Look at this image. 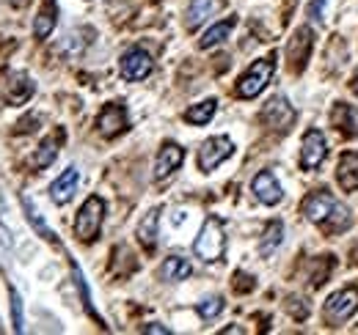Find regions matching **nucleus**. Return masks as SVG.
I'll return each mask as SVG.
<instances>
[{
    "instance_id": "20",
    "label": "nucleus",
    "mask_w": 358,
    "mask_h": 335,
    "mask_svg": "<svg viewBox=\"0 0 358 335\" xmlns=\"http://www.w3.org/2000/svg\"><path fill=\"white\" fill-rule=\"evenodd\" d=\"M190 272H193V267H190V261L182 258V255H169V258L163 261V267H160V278L169 281V283H179V281L190 278Z\"/></svg>"
},
{
    "instance_id": "32",
    "label": "nucleus",
    "mask_w": 358,
    "mask_h": 335,
    "mask_svg": "<svg viewBox=\"0 0 358 335\" xmlns=\"http://www.w3.org/2000/svg\"><path fill=\"white\" fill-rule=\"evenodd\" d=\"M353 88H356V94H358V77H356V83H353Z\"/></svg>"
},
{
    "instance_id": "21",
    "label": "nucleus",
    "mask_w": 358,
    "mask_h": 335,
    "mask_svg": "<svg viewBox=\"0 0 358 335\" xmlns=\"http://www.w3.org/2000/svg\"><path fill=\"white\" fill-rule=\"evenodd\" d=\"M218 113V99H204L199 105H190L185 110V121L193 126H204L213 121V116Z\"/></svg>"
},
{
    "instance_id": "29",
    "label": "nucleus",
    "mask_w": 358,
    "mask_h": 335,
    "mask_svg": "<svg viewBox=\"0 0 358 335\" xmlns=\"http://www.w3.org/2000/svg\"><path fill=\"white\" fill-rule=\"evenodd\" d=\"M325 3H328V0H312V3H309V17H312L314 22L322 20V14H325Z\"/></svg>"
},
{
    "instance_id": "4",
    "label": "nucleus",
    "mask_w": 358,
    "mask_h": 335,
    "mask_svg": "<svg viewBox=\"0 0 358 335\" xmlns=\"http://www.w3.org/2000/svg\"><path fill=\"white\" fill-rule=\"evenodd\" d=\"M231 154H234L231 137L215 135V137H210V140L201 143V149H199V168H201L204 173H210V170H215V168L221 165L224 160H229Z\"/></svg>"
},
{
    "instance_id": "5",
    "label": "nucleus",
    "mask_w": 358,
    "mask_h": 335,
    "mask_svg": "<svg viewBox=\"0 0 358 335\" xmlns=\"http://www.w3.org/2000/svg\"><path fill=\"white\" fill-rule=\"evenodd\" d=\"M152 69H155V61H152V55H149L146 50H141V47L127 50V52L122 55V64H119V72H122V77H124L127 83L146 80V77L152 75Z\"/></svg>"
},
{
    "instance_id": "30",
    "label": "nucleus",
    "mask_w": 358,
    "mask_h": 335,
    "mask_svg": "<svg viewBox=\"0 0 358 335\" xmlns=\"http://www.w3.org/2000/svg\"><path fill=\"white\" fill-rule=\"evenodd\" d=\"M143 333H155V335H169L171 330L169 327H163V325H146L143 327Z\"/></svg>"
},
{
    "instance_id": "12",
    "label": "nucleus",
    "mask_w": 358,
    "mask_h": 335,
    "mask_svg": "<svg viewBox=\"0 0 358 335\" xmlns=\"http://www.w3.org/2000/svg\"><path fill=\"white\" fill-rule=\"evenodd\" d=\"M78 184H80V170H78L75 165L66 168V170H64V173L50 184V198H52V204H58V207L69 204V201L75 198Z\"/></svg>"
},
{
    "instance_id": "6",
    "label": "nucleus",
    "mask_w": 358,
    "mask_h": 335,
    "mask_svg": "<svg viewBox=\"0 0 358 335\" xmlns=\"http://www.w3.org/2000/svg\"><path fill=\"white\" fill-rule=\"evenodd\" d=\"M358 311V289H342V292L331 294L325 302V319L331 325H342L348 322Z\"/></svg>"
},
{
    "instance_id": "28",
    "label": "nucleus",
    "mask_w": 358,
    "mask_h": 335,
    "mask_svg": "<svg viewBox=\"0 0 358 335\" xmlns=\"http://www.w3.org/2000/svg\"><path fill=\"white\" fill-rule=\"evenodd\" d=\"M11 313H14V330L22 333L25 330V316H22V297L11 292Z\"/></svg>"
},
{
    "instance_id": "25",
    "label": "nucleus",
    "mask_w": 358,
    "mask_h": 335,
    "mask_svg": "<svg viewBox=\"0 0 358 335\" xmlns=\"http://www.w3.org/2000/svg\"><path fill=\"white\" fill-rule=\"evenodd\" d=\"M22 209H25V214H28V223H31V225L45 237V239H55V234L47 228V223L42 220V214H39V209L34 207V201H31L28 195H22Z\"/></svg>"
},
{
    "instance_id": "8",
    "label": "nucleus",
    "mask_w": 358,
    "mask_h": 335,
    "mask_svg": "<svg viewBox=\"0 0 358 335\" xmlns=\"http://www.w3.org/2000/svg\"><path fill=\"white\" fill-rule=\"evenodd\" d=\"M3 94H6L8 105H25L36 94V83L25 72H6V77H3Z\"/></svg>"
},
{
    "instance_id": "11",
    "label": "nucleus",
    "mask_w": 358,
    "mask_h": 335,
    "mask_svg": "<svg viewBox=\"0 0 358 335\" xmlns=\"http://www.w3.org/2000/svg\"><path fill=\"white\" fill-rule=\"evenodd\" d=\"M130 124L127 119V107L124 105H105L102 113L96 116V129L102 137H116L119 132H124Z\"/></svg>"
},
{
    "instance_id": "23",
    "label": "nucleus",
    "mask_w": 358,
    "mask_h": 335,
    "mask_svg": "<svg viewBox=\"0 0 358 335\" xmlns=\"http://www.w3.org/2000/svg\"><path fill=\"white\" fill-rule=\"evenodd\" d=\"M234 25H237V17H229V20H224V22H215L213 28H207V31H204V36L199 39V47H201V50L218 47L221 42L229 39V34L234 31Z\"/></svg>"
},
{
    "instance_id": "19",
    "label": "nucleus",
    "mask_w": 358,
    "mask_h": 335,
    "mask_svg": "<svg viewBox=\"0 0 358 335\" xmlns=\"http://www.w3.org/2000/svg\"><path fill=\"white\" fill-rule=\"evenodd\" d=\"M336 179H339V184H342L348 193L358 190V151H348V154L339 157Z\"/></svg>"
},
{
    "instance_id": "14",
    "label": "nucleus",
    "mask_w": 358,
    "mask_h": 335,
    "mask_svg": "<svg viewBox=\"0 0 358 335\" xmlns=\"http://www.w3.org/2000/svg\"><path fill=\"white\" fill-rule=\"evenodd\" d=\"M182 160H185V149H182L179 143H166V146L160 149L157 160H155V179H157V181L169 179L174 170H179Z\"/></svg>"
},
{
    "instance_id": "3",
    "label": "nucleus",
    "mask_w": 358,
    "mask_h": 335,
    "mask_svg": "<svg viewBox=\"0 0 358 335\" xmlns=\"http://www.w3.org/2000/svg\"><path fill=\"white\" fill-rule=\"evenodd\" d=\"M102 220H105V201L99 195H91L75 217V237L80 242H94L102 228Z\"/></svg>"
},
{
    "instance_id": "26",
    "label": "nucleus",
    "mask_w": 358,
    "mask_h": 335,
    "mask_svg": "<svg viewBox=\"0 0 358 335\" xmlns=\"http://www.w3.org/2000/svg\"><path fill=\"white\" fill-rule=\"evenodd\" d=\"M196 311H199V316H201L204 322H210V319L221 316V311H224V297H210V299L199 302Z\"/></svg>"
},
{
    "instance_id": "22",
    "label": "nucleus",
    "mask_w": 358,
    "mask_h": 335,
    "mask_svg": "<svg viewBox=\"0 0 358 335\" xmlns=\"http://www.w3.org/2000/svg\"><path fill=\"white\" fill-rule=\"evenodd\" d=\"M157 223H160V207L149 209L146 217L138 223V239H141V245H143L146 251H152L155 242H157Z\"/></svg>"
},
{
    "instance_id": "27",
    "label": "nucleus",
    "mask_w": 358,
    "mask_h": 335,
    "mask_svg": "<svg viewBox=\"0 0 358 335\" xmlns=\"http://www.w3.org/2000/svg\"><path fill=\"white\" fill-rule=\"evenodd\" d=\"M11 253H14V237H11V231L6 228V223L0 220V261L11 258Z\"/></svg>"
},
{
    "instance_id": "7",
    "label": "nucleus",
    "mask_w": 358,
    "mask_h": 335,
    "mask_svg": "<svg viewBox=\"0 0 358 335\" xmlns=\"http://www.w3.org/2000/svg\"><path fill=\"white\" fill-rule=\"evenodd\" d=\"M295 107L287 102V96H273L268 105L262 107V124L278 132H287L289 126L295 124Z\"/></svg>"
},
{
    "instance_id": "31",
    "label": "nucleus",
    "mask_w": 358,
    "mask_h": 335,
    "mask_svg": "<svg viewBox=\"0 0 358 335\" xmlns=\"http://www.w3.org/2000/svg\"><path fill=\"white\" fill-rule=\"evenodd\" d=\"M28 3H31V0H11V6H14V8H25Z\"/></svg>"
},
{
    "instance_id": "2",
    "label": "nucleus",
    "mask_w": 358,
    "mask_h": 335,
    "mask_svg": "<svg viewBox=\"0 0 358 335\" xmlns=\"http://www.w3.org/2000/svg\"><path fill=\"white\" fill-rule=\"evenodd\" d=\"M273 72H275V58H273V55L259 58L257 64H251L248 72L237 80V96H240V99H254V96H259V94L268 88Z\"/></svg>"
},
{
    "instance_id": "9",
    "label": "nucleus",
    "mask_w": 358,
    "mask_h": 335,
    "mask_svg": "<svg viewBox=\"0 0 358 335\" xmlns=\"http://www.w3.org/2000/svg\"><path fill=\"white\" fill-rule=\"evenodd\" d=\"M312 47H314V34L312 28H298L289 39V47H287V58H289V66L292 72H303L306 69V61L312 55Z\"/></svg>"
},
{
    "instance_id": "10",
    "label": "nucleus",
    "mask_w": 358,
    "mask_h": 335,
    "mask_svg": "<svg viewBox=\"0 0 358 335\" xmlns=\"http://www.w3.org/2000/svg\"><path fill=\"white\" fill-rule=\"evenodd\" d=\"M325 154H328V146H325L322 132L309 129L303 135V143H301V165H303V170H317V168L322 165Z\"/></svg>"
},
{
    "instance_id": "24",
    "label": "nucleus",
    "mask_w": 358,
    "mask_h": 335,
    "mask_svg": "<svg viewBox=\"0 0 358 335\" xmlns=\"http://www.w3.org/2000/svg\"><path fill=\"white\" fill-rule=\"evenodd\" d=\"M281 239H284V225L275 220V223H270L268 228H265V234H262V239H259V255H262V258H270L273 253L278 251Z\"/></svg>"
},
{
    "instance_id": "1",
    "label": "nucleus",
    "mask_w": 358,
    "mask_h": 335,
    "mask_svg": "<svg viewBox=\"0 0 358 335\" xmlns=\"http://www.w3.org/2000/svg\"><path fill=\"white\" fill-rule=\"evenodd\" d=\"M224 248H226L224 223L218 217H207L204 225H201V231H199V237H196V242H193V253L201 261L213 264V261H218L224 255Z\"/></svg>"
},
{
    "instance_id": "15",
    "label": "nucleus",
    "mask_w": 358,
    "mask_h": 335,
    "mask_svg": "<svg viewBox=\"0 0 358 335\" xmlns=\"http://www.w3.org/2000/svg\"><path fill=\"white\" fill-rule=\"evenodd\" d=\"M334 209H336V201L325 193V190H317V193H312L306 201H303V214L312 220V223H328V217L334 214Z\"/></svg>"
},
{
    "instance_id": "18",
    "label": "nucleus",
    "mask_w": 358,
    "mask_h": 335,
    "mask_svg": "<svg viewBox=\"0 0 358 335\" xmlns=\"http://www.w3.org/2000/svg\"><path fill=\"white\" fill-rule=\"evenodd\" d=\"M58 25V3L55 0H45L36 20H34V36L36 39H47Z\"/></svg>"
},
{
    "instance_id": "16",
    "label": "nucleus",
    "mask_w": 358,
    "mask_h": 335,
    "mask_svg": "<svg viewBox=\"0 0 358 335\" xmlns=\"http://www.w3.org/2000/svg\"><path fill=\"white\" fill-rule=\"evenodd\" d=\"M221 6H224V0H193L187 8V20H185L187 31H196L199 25H204L213 14L221 11Z\"/></svg>"
},
{
    "instance_id": "17",
    "label": "nucleus",
    "mask_w": 358,
    "mask_h": 335,
    "mask_svg": "<svg viewBox=\"0 0 358 335\" xmlns=\"http://www.w3.org/2000/svg\"><path fill=\"white\" fill-rule=\"evenodd\" d=\"M61 140H64V132H55V135L45 137V140L39 143V149L34 151V157H31V165L36 168V170H45V168L52 165V163H55V157H58Z\"/></svg>"
},
{
    "instance_id": "13",
    "label": "nucleus",
    "mask_w": 358,
    "mask_h": 335,
    "mask_svg": "<svg viewBox=\"0 0 358 335\" xmlns=\"http://www.w3.org/2000/svg\"><path fill=\"white\" fill-rule=\"evenodd\" d=\"M251 190H254L257 201H262L265 207H275V204L281 201V195H284V193H281L278 179H275L270 170H262V173H257V176H254Z\"/></svg>"
}]
</instances>
